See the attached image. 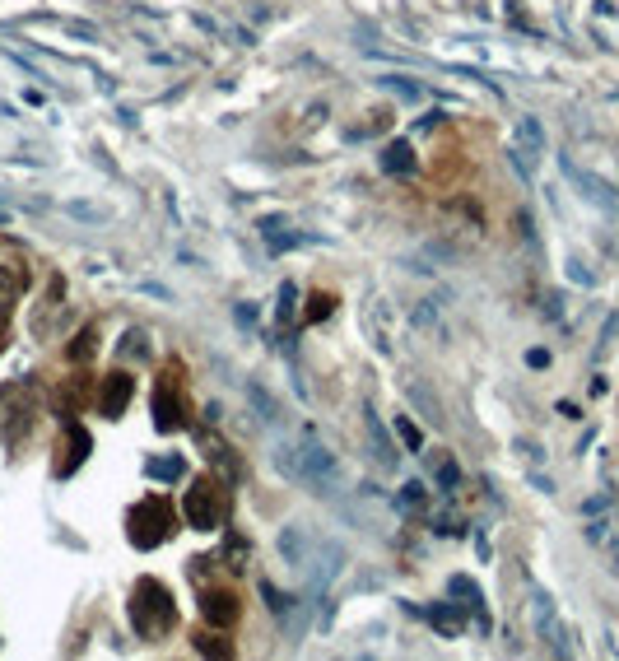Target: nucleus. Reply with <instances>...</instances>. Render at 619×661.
<instances>
[{"mask_svg":"<svg viewBox=\"0 0 619 661\" xmlns=\"http://www.w3.org/2000/svg\"><path fill=\"white\" fill-rule=\"evenodd\" d=\"M405 503H410V508H419V503H424V485H405Z\"/></svg>","mask_w":619,"mask_h":661,"instance_id":"obj_21","label":"nucleus"},{"mask_svg":"<svg viewBox=\"0 0 619 661\" xmlns=\"http://www.w3.org/2000/svg\"><path fill=\"white\" fill-rule=\"evenodd\" d=\"M182 471H187L182 452H173V457H149L145 461V475H154V480H182Z\"/></svg>","mask_w":619,"mask_h":661,"instance_id":"obj_12","label":"nucleus"},{"mask_svg":"<svg viewBox=\"0 0 619 661\" xmlns=\"http://www.w3.org/2000/svg\"><path fill=\"white\" fill-rule=\"evenodd\" d=\"M364 429H368V438H373L377 466H382V471H391V466H396V452H391V438H387V429H382V419H377L373 410H364Z\"/></svg>","mask_w":619,"mask_h":661,"instance_id":"obj_10","label":"nucleus"},{"mask_svg":"<svg viewBox=\"0 0 619 661\" xmlns=\"http://www.w3.org/2000/svg\"><path fill=\"white\" fill-rule=\"evenodd\" d=\"M94 350H98V326H84L80 336H75V345H70V359L84 364V359H94Z\"/></svg>","mask_w":619,"mask_h":661,"instance_id":"obj_14","label":"nucleus"},{"mask_svg":"<svg viewBox=\"0 0 619 661\" xmlns=\"http://www.w3.org/2000/svg\"><path fill=\"white\" fill-rule=\"evenodd\" d=\"M294 308H298V289L289 280L280 284V308H275V317H280V326H289V317H294Z\"/></svg>","mask_w":619,"mask_h":661,"instance_id":"obj_15","label":"nucleus"},{"mask_svg":"<svg viewBox=\"0 0 619 661\" xmlns=\"http://www.w3.org/2000/svg\"><path fill=\"white\" fill-rule=\"evenodd\" d=\"M145 350H149V336H145V331H131L126 345H122V354H145Z\"/></svg>","mask_w":619,"mask_h":661,"instance_id":"obj_19","label":"nucleus"},{"mask_svg":"<svg viewBox=\"0 0 619 661\" xmlns=\"http://www.w3.org/2000/svg\"><path fill=\"white\" fill-rule=\"evenodd\" d=\"M182 517H187V527H196V531L219 527V517H224V485H219L215 475H201V480L182 494Z\"/></svg>","mask_w":619,"mask_h":661,"instance_id":"obj_3","label":"nucleus"},{"mask_svg":"<svg viewBox=\"0 0 619 661\" xmlns=\"http://www.w3.org/2000/svg\"><path fill=\"white\" fill-rule=\"evenodd\" d=\"M401 438H405V443H410V447H419V429H415V424H410V419H401Z\"/></svg>","mask_w":619,"mask_h":661,"instance_id":"obj_22","label":"nucleus"},{"mask_svg":"<svg viewBox=\"0 0 619 661\" xmlns=\"http://www.w3.org/2000/svg\"><path fill=\"white\" fill-rule=\"evenodd\" d=\"M196 652H205V657H210V652H219V657H229V652H233V643H224V638H215V634H201V638H196Z\"/></svg>","mask_w":619,"mask_h":661,"instance_id":"obj_16","label":"nucleus"},{"mask_svg":"<svg viewBox=\"0 0 619 661\" xmlns=\"http://www.w3.org/2000/svg\"><path fill=\"white\" fill-rule=\"evenodd\" d=\"M447 592L452 596H461V606L471 610V615H480V629H489V610H485V592L475 587L471 578H452L447 582Z\"/></svg>","mask_w":619,"mask_h":661,"instance_id":"obj_9","label":"nucleus"},{"mask_svg":"<svg viewBox=\"0 0 619 661\" xmlns=\"http://www.w3.org/2000/svg\"><path fill=\"white\" fill-rule=\"evenodd\" d=\"M331 308H336V298H331V294H312L308 322H322V317H326V312H331Z\"/></svg>","mask_w":619,"mask_h":661,"instance_id":"obj_17","label":"nucleus"},{"mask_svg":"<svg viewBox=\"0 0 619 661\" xmlns=\"http://www.w3.org/2000/svg\"><path fill=\"white\" fill-rule=\"evenodd\" d=\"M131 624L140 638H163L177 624V601L159 578H140L131 592Z\"/></svg>","mask_w":619,"mask_h":661,"instance_id":"obj_1","label":"nucleus"},{"mask_svg":"<svg viewBox=\"0 0 619 661\" xmlns=\"http://www.w3.org/2000/svg\"><path fill=\"white\" fill-rule=\"evenodd\" d=\"M429 624H433V629H443V634L452 638V634H461L466 615H461V610H452V606H433L429 610Z\"/></svg>","mask_w":619,"mask_h":661,"instance_id":"obj_13","label":"nucleus"},{"mask_svg":"<svg viewBox=\"0 0 619 661\" xmlns=\"http://www.w3.org/2000/svg\"><path fill=\"white\" fill-rule=\"evenodd\" d=\"M201 615L210 629H233L238 624V596L229 587H205L201 592Z\"/></svg>","mask_w":619,"mask_h":661,"instance_id":"obj_5","label":"nucleus"},{"mask_svg":"<svg viewBox=\"0 0 619 661\" xmlns=\"http://www.w3.org/2000/svg\"><path fill=\"white\" fill-rule=\"evenodd\" d=\"M24 289H28V270L14 261V266H0V317L24 298Z\"/></svg>","mask_w":619,"mask_h":661,"instance_id":"obj_8","label":"nucleus"},{"mask_svg":"<svg viewBox=\"0 0 619 661\" xmlns=\"http://www.w3.org/2000/svg\"><path fill=\"white\" fill-rule=\"evenodd\" d=\"M415 168V149H410V140H391L387 149H382V173H410Z\"/></svg>","mask_w":619,"mask_h":661,"instance_id":"obj_11","label":"nucleus"},{"mask_svg":"<svg viewBox=\"0 0 619 661\" xmlns=\"http://www.w3.org/2000/svg\"><path fill=\"white\" fill-rule=\"evenodd\" d=\"M89 447H94L89 429H84V424H70L66 438H61V457H56V480H66V475L80 471L84 457H89Z\"/></svg>","mask_w":619,"mask_h":661,"instance_id":"obj_6","label":"nucleus"},{"mask_svg":"<svg viewBox=\"0 0 619 661\" xmlns=\"http://www.w3.org/2000/svg\"><path fill=\"white\" fill-rule=\"evenodd\" d=\"M247 396H252V405H261V419H266V424H275V401H270V396L261 392V387H252Z\"/></svg>","mask_w":619,"mask_h":661,"instance_id":"obj_18","label":"nucleus"},{"mask_svg":"<svg viewBox=\"0 0 619 661\" xmlns=\"http://www.w3.org/2000/svg\"><path fill=\"white\" fill-rule=\"evenodd\" d=\"M177 368H168L159 378V387H154V424H159L163 433H173L187 424V405H182V392H177Z\"/></svg>","mask_w":619,"mask_h":661,"instance_id":"obj_4","label":"nucleus"},{"mask_svg":"<svg viewBox=\"0 0 619 661\" xmlns=\"http://www.w3.org/2000/svg\"><path fill=\"white\" fill-rule=\"evenodd\" d=\"M131 396H135L131 373H108V378H103V392H98V410H103L108 419H122L126 405H131Z\"/></svg>","mask_w":619,"mask_h":661,"instance_id":"obj_7","label":"nucleus"},{"mask_svg":"<svg viewBox=\"0 0 619 661\" xmlns=\"http://www.w3.org/2000/svg\"><path fill=\"white\" fill-rule=\"evenodd\" d=\"M382 84H387L391 94H405V98H415V94H419L415 84H405V80H401V75H387V80H382Z\"/></svg>","mask_w":619,"mask_h":661,"instance_id":"obj_20","label":"nucleus"},{"mask_svg":"<svg viewBox=\"0 0 619 661\" xmlns=\"http://www.w3.org/2000/svg\"><path fill=\"white\" fill-rule=\"evenodd\" d=\"M173 527H177V513L163 494H145V499L126 513V536H131L135 550H154V545H163V540L173 536Z\"/></svg>","mask_w":619,"mask_h":661,"instance_id":"obj_2","label":"nucleus"}]
</instances>
